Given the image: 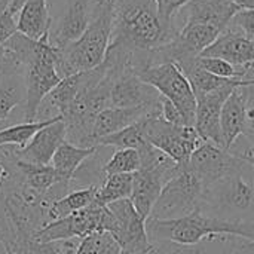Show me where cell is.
<instances>
[{"instance_id":"d590c367","label":"cell","mask_w":254,"mask_h":254,"mask_svg":"<svg viewBox=\"0 0 254 254\" xmlns=\"http://www.w3.org/2000/svg\"><path fill=\"white\" fill-rule=\"evenodd\" d=\"M16 31V15L6 6L0 12V46H3Z\"/></svg>"},{"instance_id":"44dd1931","label":"cell","mask_w":254,"mask_h":254,"mask_svg":"<svg viewBox=\"0 0 254 254\" xmlns=\"http://www.w3.org/2000/svg\"><path fill=\"white\" fill-rule=\"evenodd\" d=\"M91 18L88 0H73L61 19L55 37H51L52 45L63 48L71 42H76L88 28Z\"/></svg>"},{"instance_id":"ba28073f","label":"cell","mask_w":254,"mask_h":254,"mask_svg":"<svg viewBox=\"0 0 254 254\" xmlns=\"http://www.w3.org/2000/svg\"><path fill=\"white\" fill-rule=\"evenodd\" d=\"M205 186L186 164H177L176 173L164 186L149 219L173 220L199 210Z\"/></svg>"},{"instance_id":"4dcf8cb0","label":"cell","mask_w":254,"mask_h":254,"mask_svg":"<svg viewBox=\"0 0 254 254\" xmlns=\"http://www.w3.org/2000/svg\"><path fill=\"white\" fill-rule=\"evenodd\" d=\"M74 254H124V252L112 234L94 232L77 241Z\"/></svg>"},{"instance_id":"681fc988","label":"cell","mask_w":254,"mask_h":254,"mask_svg":"<svg viewBox=\"0 0 254 254\" xmlns=\"http://www.w3.org/2000/svg\"><path fill=\"white\" fill-rule=\"evenodd\" d=\"M198 254H201V250H199V252H198Z\"/></svg>"},{"instance_id":"e0dca14e","label":"cell","mask_w":254,"mask_h":254,"mask_svg":"<svg viewBox=\"0 0 254 254\" xmlns=\"http://www.w3.org/2000/svg\"><path fill=\"white\" fill-rule=\"evenodd\" d=\"M67 140V129L64 121H57L45 128H42L30 143L18 149L15 147V156L28 164H39V165H51L52 158L58 147Z\"/></svg>"},{"instance_id":"9c48e42d","label":"cell","mask_w":254,"mask_h":254,"mask_svg":"<svg viewBox=\"0 0 254 254\" xmlns=\"http://www.w3.org/2000/svg\"><path fill=\"white\" fill-rule=\"evenodd\" d=\"M135 74L143 82L153 86L164 98L170 100L180 110L186 125H195L196 97L188 77L177 64L162 63L141 68Z\"/></svg>"},{"instance_id":"83f0119b","label":"cell","mask_w":254,"mask_h":254,"mask_svg":"<svg viewBox=\"0 0 254 254\" xmlns=\"http://www.w3.org/2000/svg\"><path fill=\"white\" fill-rule=\"evenodd\" d=\"M147 144H150L144 135L143 122L141 119L115 134H110L104 138H101L97 146L98 147H116V149H135L143 150Z\"/></svg>"},{"instance_id":"2e32d148","label":"cell","mask_w":254,"mask_h":254,"mask_svg":"<svg viewBox=\"0 0 254 254\" xmlns=\"http://www.w3.org/2000/svg\"><path fill=\"white\" fill-rule=\"evenodd\" d=\"M238 10L231 0H189L176 13L174 19L180 18L183 24H208L223 31Z\"/></svg>"},{"instance_id":"484cf974","label":"cell","mask_w":254,"mask_h":254,"mask_svg":"<svg viewBox=\"0 0 254 254\" xmlns=\"http://www.w3.org/2000/svg\"><path fill=\"white\" fill-rule=\"evenodd\" d=\"M63 121V116H55L51 119H43V121H34V122H24V124H16L6 127L0 129V146H15L18 149L25 147L30 140L45 127Z\"/></svg>"},{"instance_id":"4316f807","label":"cell","mask_w":254,"mask_h":254,"mask_svg":"<svg viewBox=\"0 0 254 254\" xmlns=\"http://www.w3.org/2000/svg\"><path fill=\"white\" fill-rule=\"evenodd\" d=\"M134 174H115L104 179L98 186L95 201L100 205H109L121 199L131 198Z\"/></svg>"},{"instance_id":"4fadbf2b","label":"cell","mask_w":254,"mask_h":254,"mask_svg":"<svg viewBox=\"0 0 254 254\" xmlns=\"http://www.w3.org/2000/svg\"><path fill=\"white\" fill-rule=\"evenodd\" d=\"M247 162L213 143L204 141L190 156L188 165L201 179L204 186H210L237 171Z\"/></svg>"},{"instance_id":"ffe728a7","label":"cell","mask_w":254,"mask_h":254,"mask_svg":"<svg viewBox=\"0 0 254 254\" xmlns=\"http://www.w3.org/2000/svg\"><path fill=\"white\" fill-rule=\"evenodd\" d=\"M220 129L223 149L231 152L237 140L246 132V100L241 86L232 91L222 107Z\"/></svg>"},{"instance_id":"277c9868","label":"cell","mask_w":254,"mask_h":254,"mask_svg":"<svg viewBox=\"0 0 254 254\" xmlns=\"http://www.w3.org/2000/svg\"><path fill=\"white\" fill-rule=\"evenodd\" d=\"M199 210L229 223H254V168L246 164L240 171L210 185Z\"/></svg>"},{"instance_id":"bcb514c9","label":"cell","mask_w":254,"mask_h":254,"mask_svg":"<svg viewBox=\"0 0 254 254\" xmlns=\"http://www.w3.org/2000/svg\"><path fill=\"white\" fill-rule=\"evenodd\" d=\"M7 1H9V0H0V9H3V7H6V4H7Z\"/></svg>"},{"instance_id":"9a60e30c","label":"cell","mask_w":254,"mask_h":254,"mask_svg":"<svg viewBox=\"0 0 254 254\" xmlns=\"http://www.w3.org/2000/svg\"><path fill=\"white\" fill-rule=\"evenodd\" d=\"M238 86H226L223 89L198 95L196 97V115H195V129L198 135L207 141L223 149L222 144V129H220V115L226 98Z\"/></svg>"},{"instance_id":"f6af8a7d","label":"cell","mask_w":254,"mask_h":254,"mask_svg":"<svg viewBox=\"0 0 254 254\" xmlns=\"http://www.w3.org/2000/svg\"><path fill=\"white\" fill-rule=\"evenodd\" d=\"M95 4H110V6H115L116 0H95Z\"/></svg>"},{"instance_id":"836d02e7","label":"cell","mask_w":254,"mask_h":254,"mask_svg":"<svg viewBox=\"0 0 254 254\" xmlns=\"http://www.w3.org/2000/svg\"><path fill=\"white\" fill-rule=\"evenodd\" d=\"M24 74V68L19 64L18 58L12 51H9L4 45L0 46V80L13 74Z\"/></svg>"},{"instance_id":"ac0fdd59","label":"cell","mask_w":254,"mask_h":254,"mask_svg":"<svg viewBox=\"0 0 254 254\" xmlns=\"http://www.w3.org/2000/svg\"><path fill=\"white\" fill-rule=\"evenodd\" d=\"M199 57L222 58L235 67L249 70L254 64V40L246 37L238 30L228 27Z\"/></svg>"},{"instance_id":"52a82bcc","label":"cell","mask_w":254,"mask_h":254,"mask_svg":"<svg viewBox=\"0 0 254 254\" xmlns=\"http://www.w3.org/2000/svg\"><path fill=\"white\" fill-rule=\"evenodd\" d=\"M138 153L141 158V167L134 173V185L129 199L138 214L147 220L164 186L176 173L177 162L152 144H147Z\"/></svg>"},{"instance_id":"d6986e66","label":"cell","mask_w":254,"mask_h":254,"mask_svg":"<svg viewBox=\"0 0 254 254\" xmlns=\"http://www.w3.org/2000/svg\"><path fill=\"white\" fill-rule=\"evenodd\" d=\"M150 113H161V107H107L104 109L95 119L94 129H92V146H97V143L110 135L115 134L144 116ZM98 147V146H97Z\"/></svg>"},{"instance_id":"f35d334b","label":"cell","mask_w":254,"mask_h":254,"mask_svg":"<svg viewBox=\"0 0 254 254\" xmlns=\"http://www.w3.org/2000/svg\"><path fill=\"white\" fill-rule=\"evenodd\" d=\"M161 116L170 122V124H174V125H186L185 124V119L180 113V110L167 98L162 97V103H161ZM189 127V125H188Z\"/></svg>"},{"instance_id":"7a4b0ae2","label":"cell","mask_w":254,"mask_h":254,"mask_svg":"<svg viewBox=\"0 0 254 254\" xmlns=\"http://www.w3.org/2000/svg\"><path fill=\"white\" fill-rule=\"evenodd\" d=\"M146 229L152 243H174L183 247H195L214 237H237L254 240V223H229L201 210L173 220H146Z\"/></svg>"},{"instance_id":"60d3db41","label":"cell","mask_w":254,"mask_h":254,"mask_svg":"<svg viewBox=\"0 0 254 254\" xmlns=\"http://www.w3.org/2000/svg\"><path fill=\"white\" fill-rule=\"evenodd\" d=\"M238 156L241 159H244L247 164H250L252 167L254 168V149L253 147H247L243 153H238Z\"/></svg>"},{"instance_id":"8fae6325","label":"cell","mask_w":254,"mask_h":254,"mask_svg":"<svg viewBox=\"0 0 254 254\" xmlns=\"http://www.w3.org/2000/svg\"><path fill=\"white\" fill-rule=\"evenodd\" d=\"M110 220L109 207L100 205L95 201L80 211L46 223L34 234V238L40 243L82 240L94 232H109Z\"/></svg>"},{"instance_id":"ab89813d","label":"cell","mask_w":254,"mask_h":254,"mask_svg":"<svg viewBox=\"0 0 254 254\" xmlns=\"http://www.w3.org/2000/svg\"><path fill=\"white\" fill-rule=\"evenodd\" d=\"M240 241H232L234 249L238 254H254V240L238 238Z\"/></svg>"},{"instance_id":"1f68e13d","label":"cell","mask_w":254,"mask_h":254,"mask_svg":"<svg viewBox=\"0 0 254 254\" xmlns=\"http://www.w3.org/2000/svg\"><path fill=\"white\" fill-rule=\"evenodd\" d=\"M196 64L202 70L213 73L219 77H226V79H244L247 73V68L235 67L231 63L222 58H214V57H198Z\"/></svg>"},{"instance_id":"c3c4849f","label":"cell","mask_w":254,"mask_h":254,"mask_svg":"<svg viewBox=\"0 0 254 254\" xmlns=\"http://www.w3.org/2000/svg\"><path fill=\"white\" fill-rule=\"evenodd\" d=\"M249 68H254V64H253V65H250V67H249Z\"/></svg>"},{"instance_id":"e575fe53","label":"cell","mask_w":254,"mask_h":254,"mask_svg":"<svg viewBox=\"0 0 254 254\" xmlns=\"http://www.w3.org/2000/svg\"><path fill=\"white\" fill-rule=\"evenodd\" d=\"M229 27L238 30L246 37L254 40V9H243L235 13Z\"/></svg>"},{"instance_id":"74e56055","label":"cell","mask_w":254,"mask_h":254,"mask_svg":"<svg viewBox=\"0 0 254 254\" xmlns=\"http://www.w3.org/2000/svg\"><path fill=\"white\" fill-rule=\"evenodd\" d=\"M199 250L183 247L174 243H153V249L147 254H198Z\"/></svg>"},{"instance_id":"cb8c5ba5","label":"cell","mask_w":254,"mask_h":254,"mask_svg":"<svg viewBox=\"0 0 254 254\" xmlns=\"http://www.w3.org/2000/svg\"><path fill=\"white\" fill-rule=\"evenodd\" d=\"M100 147H80L70 141H64L55 152L51 165L58 171L65 183L74 180L79 167L97 153Z\"/></svg>"},{"instance_id":"7c38bea8","label":"cell","mask_w":254,"mask_h":254,"mask_svg":"<svg viewBox=\"0 0 254 254\" xmlns=\"http://www.w3.org/2000/svg\"><path fill=\"white\" fill-rule=\"evenodd\" d=\"M112 214L109 234L121 246L124 254H147L153 249L149 240L146 220L138 214L131 199H121L107 205Z\"/></svg>"},{"instance_id":"5bb4252c","label":"cell","mask_w":254,"mask_h":254,"mask_svg":"<svg viewBox=\"0 0 254 254\" xmlns=\"http://www.w3.org/2000/svg\"><path fill=\"white\" fill-rule=\"evenodd\" d=\"M110 70L115 73L110 89V107H161L162 95L134 71Z\"/></svg>"},{"instance_id":"f1b7e54d","label":"cell","mask_w":254,"mask_h":254,"mask_svg":"<svg viewBox=\"0 0 254 254\" xmlns=\"http://www.w3.org/2000/svg\"><path fill=\"white\" fill-rule=\"evenodd\" d=\"M25 98V77L22 73L0 80V122H4L12 110Z\"/></svg>"},{"instance_id":"f546056e","label":"cell","mask_w":254,"mask_h":254,"mask_svg":"<svg viewBox=\"0 0 254 254\" xmlns=\"http://www.w3.org/2000/svg\"><path fill=\"white\" fill-rule=\"evenodd\" d=\"M141 167V158L135 149H116L107 164L101 168L104 177L115 174H134Z\"/></svg>"},{"instance_id":"3957f363","label":"cell","mask_w":254,"mask_h":254,"mask_svg":"<svg viewBox=\"0 0 254 254\" xmlns=\"http://www.w3.org/2000/svg\"><path fill=\"white\" fill-rule=\"evenodd\" d=\"M115 19V6L95 4L85 33L63 48H57V70L63 77L100 67L107 55Z\"/></svg>"},{"instance_id":"8992f818","label":"cell","mask_w":254,"mask_h":254,"mask_svg":"<svg viewBox=\"0 0 254 254\" xmlns=\"http://www.w3.org/2000/svg\"><path fill=\"white\" fill-rule=\"evenodd\" d=\"M57 48L51 42V33L36 40L34 52L24 67L25 77V122L37 121L39 109L48 94L61 82L57 70Z\"/></svg>"},{"instance_id":"7402d4cb","label":"cell","mask_w":254,"mask_h":254,"mask_svg":"<svg viewBox=\"0 0 254 254\" xmlns=\"http://www.w3.org/2000/svg\"><path fill=\"white\" fill-rule=\"evenodd\" d=\"M51 22L48 0H27L16 18L18 31L31 40L49 34Z\"/></svg>"},{"instance_id":"6da1fadb","label":"cell","mask_w":254,"mask_h":254,"mask_svg":"<svg viewBox=\"0 0 254 254\" xmlns=\"http://www.w3.org/2000/svg\"><path fill=\"white\" fill-rule=\"evenodd\" d=\"M177 30L164 24L156 0H116L107 52L134 57L171 42Z\"/></svg>"},{"instance_id":"7bdbcfd3","label":"cell","mask_w":254,"mask_h":254,"mask_svg":"<svg viewBox=\"0 0 254 254\" xmlns=\"http://www.w3.org/2000/svg\"><path fill=\"white\" fill-rule=\"evenodd\" d=\"M243 83H254V68H249L244 79H241Z\"/></svg>"},{"instance_id":"ee69618b","label":"cell","mask_w":254,"mask_h":254,"mask_svg":"<svg viewBox=\"0 0 254 254\" xmlns=\"http://www.w3.org/2000/svg\"><path fill=\"white\" fill-rule=\"evenodd\" d=\"M232 237H229V241L225 244V249H223V253L222 254H238L237 253V250L234 249V246H232Z\"/></svg>"},{"instance_id":"30bf717a","label":"cell","mask_w":254,"mask_h":254,"mask_svg":"<svg viewBox=\"0 0 254 254\" xmlns=\"http://www.w3.org/2000/svg\"><path fill=\"white\" fill-rule=\"evenodd\" d=\"M141 122L147 141L177 164L189 162L192 153L204 143L195 127L170 124L161 113H150Z\"/></svg>"},{"instance_id":"b9f144b4","label":"cell","mask_w":254,"mask_h":254,"mask_svg":"<svg viewBox=\"0 0 254 254\" xmlns=\"http://www.w3.org/2000/svg\"><path fill=\"white\" fill-rule=\"evenodd\" d=\"M240 10L243 9H254V0H231Z\"/></svg>"},{"instance_id":"8d00e7d4","label":"cell","mask_w":254,"mask_h":254,"mask_svg":"<svg viewBox=\"0 0 254 254\" xmlns=\"http://www.w3.org/2000/svg\"><path fill=\"white\" fill-rule=\"evenodd\" d=\"M189 0H156L158 3V10H159V16L164 21L165 25L173 27V19L176 16V13L188 3Z\"/></svg>"},{"instance_id":"d6a6232c","label":"cell","mask_w":254,"mask_h":254,"mask_svg":"<svg viewBox=\"0 0 254 254\" xmlns=\"http://www.w3.org/2000/svg\"><path fill=\"white\" fill-rule=\"evenodd\" d=\"M241 91L246 100V132L244 135L250 141V147L254 149V83H243Z\"/></svg>"},{"instance_id":"7dc6e473","label":"cell","mask_w":254,"mask_h":254,"mask_svg":"<svg viewBox=\"0 0 254 254\" xmlns=\"http://www.w3.org/2000/svg\"><path fill=\"white\" fill-rule=\"evenodd\" d=\"M3 128H6V127H3V125L0 124V129H3Z\"/></svg>"},{"instance_id":"f907efd6","label":"cell","mask_w":254,"mask_h":254,"mask_svg":"<svg viewBox=\"0 0 254 254\" xmlns=\"http://www.w3.org/2000/svg\"><path fill=\"white\" fill-rule=\"evenodd\" d=\"M3 9H4V7H3ZM3 9H0V12H1V10H3Z\"/></svg>"},{"instance_id":"5b68a950","label":"cell","mask_w":254,"mask_h":254,"mask_svg":"<svg viewBox=\"0 0 254 254\" xmlns=\"http://www.w3.org/2000/svg\"><path fill=\"white\" fill-rule=\"evenodd\" d=\"M40 228L36 216L0 195V244L4 254H63L58 241L40 243L34 238Z\"/></svg>"},{"instance_id":"603a6c76","label":"cell","mask_w":254,"mask_h":254,"mask_svg":"<svg viewBox=\"0 0 254 254\" xmlns=\"http://www.w3.org/2000/svg\"><path fill=\"white\" fill-rule=\"evenodd\" d=\"M86 79H88V71L63 77L61 82L43 100L40 107L46 106L48 113L52 112L55 113V116H63L68 110V107L71 106V103L74 101L83 85L86 83Z\"/></svg>"},{"instance_id":"d4e9b609","label":"cell","mask_w":254,"mask_h":254,"mask_svg":"<svg viewBox=\"0 0 254 254\" xmlns=\"http://www.w3.org/2000/svg\"><path fill=\"white\" fill-rule=\"evenodd\" d=\"M98 185H89L88 188L68 192L67 195L54 201L46 211V223L67 217L76 211H80L95 202Z\"/></svg>"}]
</instances>
